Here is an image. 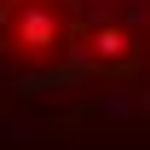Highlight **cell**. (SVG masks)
<instances>
[{"instance_id": "1", "label": "cell", "mask_w": 150, "mask_h": 150, "mask_svg": "<svg viewBox=\"0 0 150 150\" xmlns=\"http://www.w3.org/2000/svg\"><path fill=\"white\" fill-rule=\"evenodd\" d=\"M18 40L23 46H58V40H64V23L46 18V12H23L18 18Z\"/></svg>"}]
</instances>
